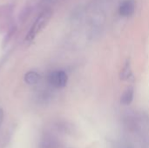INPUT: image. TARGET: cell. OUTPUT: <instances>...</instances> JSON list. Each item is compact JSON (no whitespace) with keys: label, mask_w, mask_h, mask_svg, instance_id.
<instances>
[{"label":"cell","mask_w":149,"mask_h":148,"mask_svg":"<svg viewBox=\"0 0 149 148\" xmlns=\"http://www.w3.org/2000/svg\"><path fill=\"white\" fill-rule=\"evenodd\" d=\"M127 129L138 139L141 147L149 148V115L147 113L128 114L125 119Z\"/></svg>","instance_id":"1"},{"label":"cell","mask_w":149,"mask_h":148,"mask_svg":"<svg viewBox=\"0 0 149 148\" xmlns=\"http://www.w3.org/2000/svg\"><path fill=\"white\" fill-rule=\"evenodd\" d=\"M51 17H52V11L50 10L43 11L38 17V18L36 19V21L32 24L29 33L26 35V40L31 41L33 38H35L36 36L45 27V25L47 24Z\"/></svg>","instance_id":"2"},{"label":"cell","mask_w":149,"mask_h":148,"mask_svg":"<svg viewBox=\"0 0 149 148\" xmlns=\"http://www.w3.org/2000/svg\"><path fill=\"white\" fill-rule=\"evenodd\" d=\"M68 76L64 71H55L49 76L50 84L56 88H63L66 85Z\"/></svg>","instance_id":"3"},{"label":"cell","mask_w":149,"mask_h":148,"mask_svg":"<svg viewBox=\"0 0 149 148\" xmlns=\"http://www.w3.org/2000/svg\"><path fill=\"white\" fill-rule=\"evenodd\" d=\"M135 10V3L134 0L124 1L119 8V13L122 17H130Z\"/></svg>","instance_id":"4"},{"label":"cell","mask_w":149,"mask_h":148,"mask_svg":"<svg viewBox=\"0 0 149 148\" xmlns=\"http://www.w3.org/2000/svg\"><path fill=\"white\" fill-rule=\"evenodd\" d=\"M39 79H40L39 74L34 71L28 72L24 75V81L28 85H36L38 82Z\"/></svg>","instance_id":"5"},{"label":"cell","mask_w":149,"mask_h":148,"mask_svg":"<svg viewBox=\"0 0 149 148\" xmlns=\"http://www.w3.org/2000/svg\"><path fill=\"white\" fill-rule=\"evenodd\" d=\"M134 89L132 87H129L127 88L125 92L123 93V95L121 96V99H120V102L123 104V105H129L131 104V102L133 101L134 99Z\"/></svg>","instance_id":"6"},{"label":"cell","mask_w":149,"mask_h":148,"mask_svg":"<svg viewBox=\"0 0 149 148\" xmlns=\"http://www.w3.org/2000/svg\"><path fill=\"white\" fill-rule=\"evenodd\" d=\"M131 73H132V71H131V66H130V64L129 63H127V65L124 66L123 70L121 71V79H128L130 76H131Z\"/></svg>","instance_id":"7"},{"label":"cell","mask_w":149,"mask_h":148,"mask_svg":"<svg viewBox=\"0 0 149 148\" xmlns=\"http://www.w3.org/2000/svg\"><path fill=\"white\" fill-rule=\"evenodd\" d=\"M3 112L2 108H0V126L3 122Z\"/></svg>","instance_id":"8"},{"label":"cell","mask_w":149,"mask_h":148,"mask_svg":"<svg viewBox=\"0 0 149 148\" xmlns=\"http://www.w3.org/2000/svg\"><path fill=\"white\" fill-rule=\"evenodd\" d=\"M125 148H127V147H125Z\"/></svg>","instance_id":"9"}]
</instances>
